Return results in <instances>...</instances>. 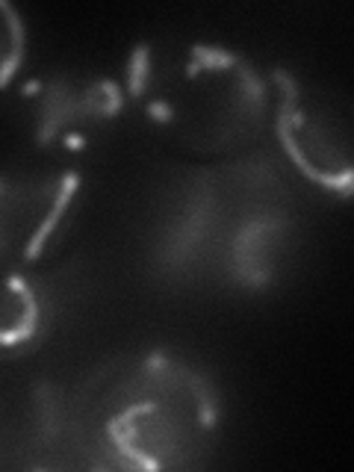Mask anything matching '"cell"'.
<instances>
[{
	"label": "cell",
	"mask_w": 354,
	"mask_h": 472,
	"mask_svg": "<svg viewBox=\"0 0 354 472\" xmlns=\"http://www.w3.org/2000/svg\"><path fill=\"white\" fill-rule=\"evenodd\" d=\"M3 15L9 18V53H6V62H3V83H9L12 71H15V62L21 56V47H24V33H21V24L15 18V12H12L9 3H3Z\"/></svg>",
	"instance_id": "obj_1"
},
{
	"label": "cell",
	"mask_w": 354,
	"mask_h": 472,
	"mask_svg": "<svg viewBox=\"0 0 354 472\" xmlns=\"http://www.w3.org/2000/svg\"><path fill=\"white\" fill-rule=\"evenodd\" d=\"M145 71H148V50L139 47L133 56V71H130V92L133 94H142V89H145Z\"/></svg>",
	"instance_id": "obj_2"
},
{
	"label": "cell",
	"mask_w": 354,
	"mask_h": 472,
	"mask_svg": "<svg viewBox=\"0 0 354 472\" xmlns=\"http://www.w3.org/2000/svg\"><path fill=\"white\" fill-rule=\"evenodd\" d=\"M151 115L156 118V121H168V118H171V109H168L163 101H153V104H151Z\"/></svg>",
	"instance_id": "obj_3"
},
{
	"label": "cell",
	"mask_w": 354,
	"mask_h": 472,
	"mask_svg": "<svg viewBox=\"0 0 354 472\" xmlns=\"http://www.w3.org/2000/svg\"><path fill=\"white\" fill-rule=\"evenodd\" d=\"M65 145L68 148H83V136H65Z\"/></svg>",
	"instance_id": "obj_4"
}]
</instances>
